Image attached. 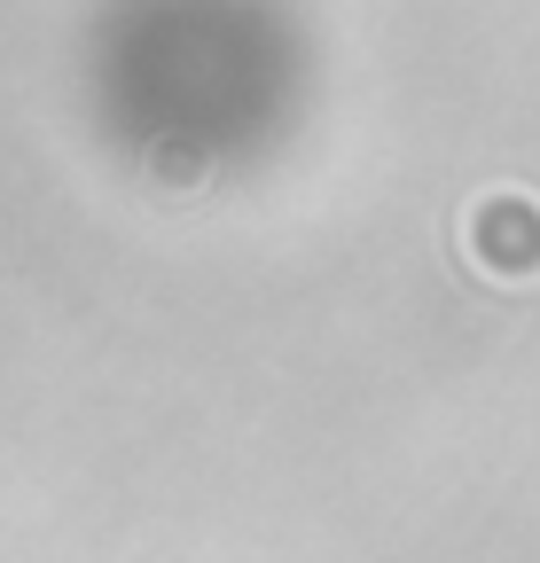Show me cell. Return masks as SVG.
Instances as JSON below:
<instances>
[{
  "instance_id": "6da1fadb",
  "label": "cell",
  "mask_w": 540,
  "mask_h": 563,
  "mask_svg": "<svg viewBox=\"0 0 540 563\" xmlns=\"http://www.w3.org/2000/svg\"><path fill=\"white\" fill-rule=\"evenodd\" d=\"M87 95L133 165L212 180L290 133L306 47L283 0H110L87 47Z\"/></svg>"
}]
</instances>
